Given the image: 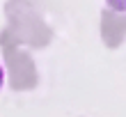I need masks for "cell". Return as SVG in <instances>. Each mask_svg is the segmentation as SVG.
<instances>
[{"instance_id": "cell-1", "label": "cell", "mask_w": 126, "mask_h": 117, "mask_svg": "<svg viewBox=\"0 0 126 117\" xmlns=\"http://www.w3.org/2000/svg\"><path fill=\"white\" fill-rule=\"evenodd\" d=\"M2 83H5V71H2V67H0V87H2Z\"/></svg>"}]
</instances>
